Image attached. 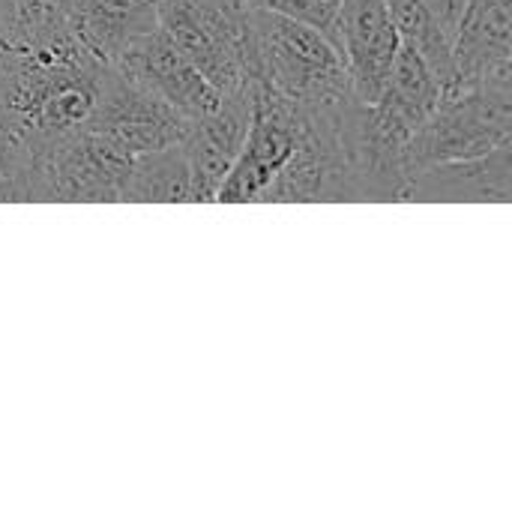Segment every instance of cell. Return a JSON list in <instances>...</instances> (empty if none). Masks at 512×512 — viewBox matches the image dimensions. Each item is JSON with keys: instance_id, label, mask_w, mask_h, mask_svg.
<instances>
[{"instance_id": "6da1fadb", "label": "cell", "mask_w": 512, "mask_h": 512, "mask_svg": "<svg viewBox=\"0 0 512 512\" xmlns=\"http://www.w3.org/2000/svg\"><path fill=\"white\" fill-rule=\"evenodd\" d=\"M111 63L72 27L39 42L9 45L0 66V132L9 147L39 150L87 129Z\"/></svg>"}, {"instance_id": "7a4b0ae2", "label": "cell", "mask_w": 512, "mask_h": 512, "mask_svg": "<svg viewBox=\"0 0 512 512\" xmlns=\"http://www.w3.org/2000/svg\"><path fill=\"white\" fill-rule=\"evenodd\" d=\"M243 36L252 84L300 105H333L357 99L336 42L300 21L270 9H243Z\"/></svg>"}, {"instance_id": "3957f363", "label": "cell", "mask_w": 512, "mask_h": 512, "mask_svg": "<svg viewBox=\"0 0 512 512\" xmlns=\"http://www.w3.org/2000/svg\"><path fill=\"white\" fill-rule=\"evenodd\" d=\"M348 102L351 99L333 105H306L300 141L285 159V165L273 174L261 204L363 201V189L342 138V111Z\"/></svg>"}, {"instance_id": "277c9868", "label": "cell", "mask_w": 512, "mask_h": 512, "mask_svg": "<svg viewBox=\"0 0 512 512\" xmlns=\"http://www.w3.org/2000/svg\"><path fill=\"white\" fill-rule=\"evenodd\" d=\"M504 144H512V93H444L435 111L408 138L402 168L408 177L420 168L480 156Z\"/></svg>"}, {"instance_id": "5b68a950", "label": "cell", "mask_w": 512, "mask_h": 512, "mask_svg": "<svg viewBox=\"0 0 512 512\" xmlns=\"http://www.w3.org/2000/svg\"><path fill=\"white\" fill-rule=\"evenodd\" d=\"M156 18L174 48L222 96L252 87L243 12H219L204 0H156Z\"/></svg>"}, {"instance_id": "8992f818", "label": "cell", "mask_w": 512, "mask_h": 512, "mask_svg": "<svg viewBox=\"0 0 512 512\" xmlns=\"http://www.w3.org/2000/svg\"><path fill=\"white\" fill-rule=\"evenodd\" d=\"M87 129L117 144L120 150L141 156L180 144L189 129V120L111 66Z\"/></svg>"}, {"instance_id": "52a82bcc", "label": "cell", "mask_w": 512, "mask_h": 512, "mask_svg": "<svg viewBox=\"0 0 512 512\" xmlns=\"http://www.w3.org/2000/svg\"><path fill=\"white\" fill-rule=\"evenodd\" d=\"M512 0H468L453 36V72L444 93H512Z\"/></svg>"}, {"instance_id": "ba28073f", "label": "cell", "mask_w": 512, "mask_h": 512, "mask_svg": "<svg viewBox=\"0 0 512 512\" xmlns=\"http://www.w3.org/2000/svg\"><path fill=\"white\" fill-rule=\"evenodd\" d=\"M111 66L129 81L150 90L153 96H159L162 102H168L189 123L213 114L225 99L222 90H216L159 27L126 45L111 60Z\"/></svg>"}, {"instance_id": "9c48e42d", "label": "cell", "mask_w": 512, "mask_h": 512, "mask_svg": "<svg viewBox=\"0 0 512 512\" xmlns=\"http://www.w3.org/2000/svg\"><path fill=\"white\" fill-rule=\"evenodd\" d=\"M333 42L345 60L354 96L360 102H375L402 48L387 0H339Z\"/></svg>"}, {"instance_id": "30bf717a", "label": "cell", "mask_w": 512, "mask_h": 512, "mask_svg": "<svg viewBox=\"0 0 512 512\" xmlns=\"http://www.w3.org/2000/svg\"><path fill=\"white\" fill-rule=\"evenodd\" d=\"M249 117H252V87L240 93H225L222 105L213 114L189 123L180 144L189 165L192 204L216 201L222 180L228 177L231 165L243 150Z\"/></svg>"}, {"instance_id": "8fae6325", "label": "cell", "mask_w": 512, "mask_h": 512, "mask_svg": "<svg viewBox=\"0 0 512 512\" xmlns=\"http://www.w3.org/2000/svg\"><path fill=\"white\" fill-rule=\"evenodd\" d=\"M510 198L512 144L420 168L402 186V201L420 204H510Z\"/></svg>"}, {"instance_id": "7c38bea8", "label": "cell", "mask_w": 512, "mask_h": 512, "mask_svg": "<svg viewBox=\"0 0 512 512\" xmlns=\"http://www.w3.org/2000/svg\"><path fill=\"white\" fill-rule=\"evenodd\" d=\"M72 33L105 63L159 27L156 0H72Z\"/></svg>"}, {"instance_id": "4fadbf2b", "label": "cell", "mask_w": 512, "mask_h": 512, "mask_svg": "<svg viewBox=\"0 0 512 512\" xmlns=\"http://www.w3.org/2000/svg\"><path fill=\"white\" fill-rule=\"evenodd\" d=\"M120 204H192L183 144H171L132 159Z\"/></svg>"}, {"instance_id": "5bb4252c", "label": "cell", "mask_w": 512, "mask_h": 512, "mask_svg": "<svg viewBox=\"0 0 512 512\" xmlns=\"http://www.w3.org/2000/svg\"><path fill=\"white\" fill-rule=\"evenodd\" d=\"M390 15L396 21V30L405 45H411L441 78V84H450L453 72V36L438 21L432 6L426 0H387Z\"/></svg>"}, {"instance_id": "9a60e30c", "label": "cell", "mask_w": 512, "mask_h": 512, "mask_svg": "<svg viewBox=\"0 0 512 512\" xmlns=\"http://www.w3.org/2000/svg\"><path fill=\"white\" fill-rule=\"evenodd\" d=\"M243 6H258L270 9L288 18H300L318 30H324L333 39V21H336V6L327 0H243Z\"/></svg>"}, {"instance_id": "2e32d148", "label": "cell", "mask_w": 512, "mask_h": 512, "mask_svg": "<svg viewBox=\"0 0 512 512\" xmlns=\"http://www.w3.org/2000/svg\"><path fill=\"white\" fill-rule=\"evenodd\" d=\"M204 3H210L213 9H219V12H231V15H237V12H243L246 6H243V0H204Z\"/></svg>"}, {"instance_id": "e0dca14e", "label": "cell", "mask_w": 512, "mask_h": 512, "mask_svg": "<svg viewBox=\"0 0 512 512\" xmlns=\"http://www.w3.org/2000/svg\"><path fill=\"white\" fill-rule=\"evenodd\" d=\"M6 54H9V39H6V33H3V24H0V66H3Z\"/></svg>"}, {"instance_id": "ac0fdd59", "label": "cell", "mask_w": 512, "mask_h": 512, "mask_svg": "<svg viewBox=\"0 0 512 512\" xmlns=\"http://www.w3.org/2000/svg\"><path fill=\"white\" fill-rule=\"evenodd\" d=\"M0 153H3V132H0Z\"/></svg>"}]
</instances>
